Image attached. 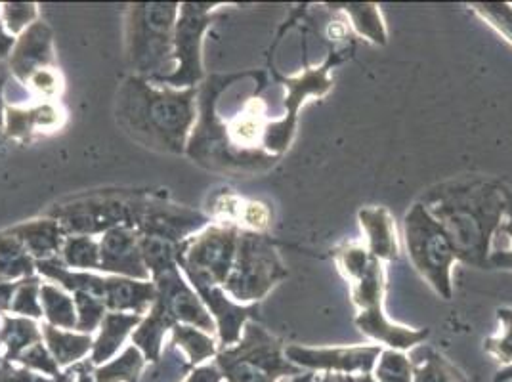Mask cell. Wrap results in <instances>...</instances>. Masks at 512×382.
Instances as JSON below:
<instances>
[{"mask_svg":"<svg viewBox=\"0 0 512 382\" xmlns=\"http://www.w3.org/2000/svg\"><path fill=\"white\" fill-rule=\"evenodd\" d=\"M65 264L77 270H100V243L90 235L67 237L64 245Z\"/></svg>","mask_w":512,"mask_h":382,"instance_id":"1f68e13d","label":"cell"},{"mask_svg":"<svg viewBox=\"0 0 512 382\" xmlns=\"http://www.w3.org/2000/svg\"><path fill=\"white\" fill-rule=\"evenodd\" d=\"M193 98V88L159 90L132 79L121 94L119 117L146 144L180 151L195 115Z\"/></svg>","mask_w":512,"mask_h":382,"instance_id":"3957f363","label":"cell"},{"mask_svg":"<svg viewBox=\"0 0 512 382\" xmlns=\"http://www.w3.org/2000/svg\"><path fill=\"white\" fill-rule=\"evenodd\" d=\"M199 293L201 300L209 306L211 314H214L216 323H218V333H220V342L222 348L234 346L241 339L245 321L256 314L258 306L256 304H239L234 298L226 297L224 287L220 285H211V283H199L193 285Z\"/></svg>","mask_w":512,"mask_h":382,"instance_id":"4fadbf2b","label":"cell"},{"mask_svg":"<svg viewBox=\"0 0 512 382\" xmlns=\"http://www.w3.org/2000/svg\"><path fill=\"white\" fill-rule=\"evenodd\" d=\"M157 287L153 283H140L134 279H104V304L115 312L144 314L146 308L155 304Z\"/></svg>","mask_w":512,"mask_h":382,"instance_id":"e0dca14e","label":"cell"},{"mask_svg":"<svg viewBox=\"0 0 512 382\" xmlns=\"http://www.w3.org/2000/svg\"><path fill=\"white\" fill-rule=\"evenodd\" d=\"M383 352V346H331L308 348L291 344L285 346V358L302 371L329 373V375H360L373 373L375 363Z\"/></svg>","mask_w":512,"mask_h":382,"instance_id":"9c48e42d","label":"cell"},{"mask_svg":"<svg viewBox=\"0 0 512 382\" xmlns=\"http://www.w3.org/2000/svg\"><path fill=\"white\" fill-rule=\"evenodd\" d=\"M316 382H331V375H329V373H323V375H320V377L316 379Z\"/></svg>","mask_w":512,"mask_h":382,"instance_id":"f6af8a7d","label":"cell"},{"mask_svg":"<svg viewBox=\"0 0 512 382\" xmlns=\"http://www.w3.org/2000/svg\"><path fill=\"white\" fill-rule=\"evenodd\" d=\"M178 8L174 4H146L132 10L130 56L140 73L157 71L171 52V31Z\"/></svg>","mask_w":512,"mask_h":382,"instance_id":"ba28073f","label":"cell"},{"mask_svg":"<svg viewBox=\"0 0 512 382\" xmlns=\"http://www.w3.org/2000/svg\"><path fill=\"white\" fill-rule=\"evenodd\" d=\"M182 14V20L176 25V46L182 69L167 79L172 86H190L199 79V37L207 23L203 10L197 6H184Z\"/></svg>","mask_w":512,"mask_h":382,"instance_id":"9a60e30c","label":"cell"},{"mask_svg":"<svg viewBox=\"0 0 512 382\" xmlns=\"http://www.w3.org/2000/svg\"><path fill=\"white\" fill-rule=\"evenodd\" d=\"M241 230L232 224H218L193 237L192 245L178 256L193 285H222L234 268Z\"/></svg>","mask_w":512,"mask_h":382,"instance_id":"52a82bcc","label":"cell"},{"mask_svg":"<svg viewBox=\"0 0 512 382\" xmlns=\"http://www.w3.org/2000/svg\"><path fill=\"white\" fill-rule=\"evenodd\" d=\"M222 381V373L220 369L216 367V363L213 365H201L197 367L193 373H190V377L184 382H220Z\"/></svg>","mask_w":512,"mask_h":382,"instance_id":"ab89813d","label":"cell"},{"mask_svg":"<svg viewBox=\"0 0 512 382\" xmlns=\"http://www.w3.org/2000/svg\"><path fill=\"white\" fill-rule=\"evenodd\" d=\"M172 325V319L165 312V308L161 306L159 300H155L153 308H151L150 318L144 321V325H140V329L132 335L134 346L144 354L146 361L161 360V348H163V337L165 331Z\"/></svg>","mask_w":512,"mask_h":382,"instance_id":"44dd1931","label":"cell"},{"mask_svg":"<svg viewBox=\"0 0 512 382\" xmlns=\"http://www.w3.org/2000/svg\"><path fill=\"white\" fill-rule=\"evenodd\" d=\"M358 222L365 235L367 253L381 260L390 262L400 256V237L396 230L394 216L384 207H369L358 213Z\"/></svg>","mask_w":512,"mask_h":382,"instance_id":"2e32d148","label":"cell"},{"mask_svg":"<svg viewBox=\"0 0 512 382\" xmlns=\"http://www.w3.org/2000/svg\"><path fill=\"white\" fill-rule=\"evenodd\" d=\"M100 270L138 279L150 277L140 253V241L127 226L109 230L100 241Z\"/></svg>","mask_w":512,"mask_h":382,"instance_id":"5bb4252c","label":"cell"},{"mask_svg":"<svg viewBox=\"0 0 512 382\" xmlns=\"http://www.w3.org/2000/svg\"><path fill=\"white\" fill-rule=\"evenodd\" d=\"M174 337L178 342V348L188 356V360L193 365H199L209 358L216 356V342L213 337L201 329L195 327H174Z\"/></svg>","mask_w":512,"mask_h":382,"instance_id":"4dcf8cb0","label":"cell"},{"mask_svg":"<svg viewBox=\"0 0 512 382\" xmlns=\"http://www.w3.org/2000/svg\"><path fill=\"white\" fill-rule=\"evenodd\" d=\"M341 10L358 35L371 43L386 44L388 33L377 4H342Z\"/></svg>","mask_w":512,"mask_h":382,"instance_id":"cb8c5ba5","label":"cell"},{"mask_svg":"<svg viewBox=\"0 0 512 382\" xmlns=\"http://www.w3.org/2000/svg\"><path fill=\"white\" fill-rule=\"evenodd\" d=\"M146 358L144 354L132 344L127 350L115 358L100 365L94 371V381L96 382H138L140 373L144 369Z\"/></svg>","mask_w":512,"mask_h":382,"instance_id":"d4e9b609","label":"cell"},{"mask_svg":"<svg viewBox=\"0 0 512 382\" xmlns=\"http://www.w3.org/2000/svg\"><path fill=\"white\" fill-rule=\"evenodd\" d=\"M75 308H77V329L90 333L98 323L106 318V304L100 298L88 293H75Z\"/></svg>","mask_w":512,"mask_h":382,"instance_id":"8d00e7d4","label":"cell"},{"mask_svg":"<svg viewBox=\"0 0 512 382\" xmlns=\"http://www.w3.org/2000/svg\"><path fill=\"white\" fill-rule=\"evenodd\" d=\"M402 239L411 266L427 281L432 291L444 300L453 297L451 270L457 262V255L446 230L428 213L423 203H415L406 214Z\"/></svg>","mask_w":512,"mask_h":382,"instance_id":"277c9868","label":"cell"},{"mask_svg":"<svg viewBox=\"0 0 512 382\" xmlns=\"http://www.w3.org/2000/svg\"><path fill=\"white\" fill-rule=\"evenodd\" d=\"M216 367L226 382H279L304 373L285 358V346L258 325H245L234 346L216 354Z\"/></svg>","mask_w":512,"mask_h":382,"instance_id":"5b68a950","label":"cell"},{"mask_svg":"<svg viewBox=\"0 0 512 382\" xmlns=\"http://www.w3.org/2000/svg\"><path fill=\"white\" fill-rule=\"evenodd\" d=\"M264 104L256 98L253 102H249L245 111L235 119L230 127V136L234 140L235 146H255L258 140H264V132H266V119H264Z\"/></svg>","mask_w":512,"mask_h":382,"instance_id":"484cf974","label":"cell"},{"mask_svg":"<svg viewBox=\"0 0 512 382\" xmlns=\"http://www.w3.org/2000/svg\"><path fill=\"white\" fill-rule=\"evenodd\" d=\"M138 207H132L121 201H88V203H73L67 207L56 209L58 226L67 234L92 235L96 232H109L119 228L117 224L127 222L136 213Z\"/></svg>","mask_w":512,"mask_h":382,"instance_id":"8fae6325","label":"cell"},{"mask_svg":"<svg viewBox=\"0 0 512 382\" xmlns=\"http://www.w3.org/2000/svg\"><path fill=\"white\" fill-rule=\"evenodd\" d=\"M46 29L43 25H33L27 35L23 37L22 43L18 46L16 58H14V71L22 75V79H29L39 71L37 65L44 64L48 58V35L44 37Z\"/></svg>","mask_w":512,"mask_h":382,"instance_id":"603a6c76","label":"cell"},{"mask_svg":"<svg viewBox=\"0 0 512 382\" xmlns=\"http://www.w3.org/2000/svg\"><path fill=\"white\" fill-rule=\"evenodd\" d=\"M331 382H335V381H333V375H331Z\"/></svg>","mask_w":512,"mask_h":382,"instance_id":"bcb514c9","label":"cell"},{"mask_svg":"<svg viewBox=\"0 0 512 382\" xmlns=\"http://www.w3.org/2000/svg\"><path fill=\"white\" fill-rule=\"evenodd\" d=\"M0 83H2V79H0Z\"/></svg>","mask_w":512,"mask_h":382,"instance_id":"7dc6e473","label":"cell"},{"mask_svg":"<svg viewBox=\"0 0 512 382\" xmlns=\"http://www.w3.org/2000/svg\"><path fill=\"white\" fill-rule=\"evenodd\" d=\"M31 272L33 264L22 241L12 232L0 235V276L22 277Z\"/></svg>","mask_w":512,"mask_h":382,"instance_id":"f1b7e54d","label":"cell"},{"mask_svg":"<svg viewBox=\"0 0 512 382\" xmlns=\"http://www.w3.org/2000/svg\"><path fill=\"white\" fill-rule=\"evenodd\" d=\"M337 56L327 58L323 64L318 67H310L304 73L297 75L295 79L287 81V90L289 96L285 98V107L289 111V115L285 119H281L278 123H270L264 132V148L270 153H281L283 149L289 146L295 127H297V113L300 106L306 102L308 96H325L331 88V79H329V71L333 69V65L337 64Z\"/></svg>","mask_w":512,"mask_h":382,"instance_id":"30bf717a","label":"cell"},{"mask_svg":"<svg viewBox=\"0 0 512 382\" xmlns=\"http://www.w3.org/2000/svg\"><path fill=\"white\" fill-rule=\"evenodd\" d=\"M499 331L484 342V350L503 367L512 365V308L497 310Z\"/></svg>","mask_w":512,"mask_h":382,"instance_id":"836d02e7","label":"cell"},{"mask_svg":"<svg viewBox=\"0 0 512 382\" xmlns=\"http://www.w3.org/2000/svg\"><path fill=\"white\" fill-rule=\"evenodd\" d=\"M41 306L46 318L54 327H62V329L77 327L75 300L67 297L58 287L41 285Z\"/></svg>","mask_w":512,"mask_h":382,"instance_id":"4316f807","label":"cell"},{"mask_svg":"<svg viewBox=\"0 0 512 382\" xmlns=\"http://www.w3.org/2000/svg\"><path fill=\"white\" fill-rule=\"evenodd\" d=\"M411 363L413 382H470L459 367L425 344L417 346Z\"/></svg>","mask_w":512,"mask_h":382,"instance_id":"ac0fdd59","label":"cell"},{"mask_svg":"<svg viewBox=\"0 0 512 382\" xmlns=\"http://www.w3.org/2000/svg\"><path fill=\"white\" fill-rule=\"evenodd\" d=\"M333 256L339 272L348 281L352 304L358 310L354 323L363 337L400 352L417 348L427 340L428 329H411L384 314L383 262L369 255L365 245L346 243Z\"/></svg>","mask_w":512,"mask_h":382,"instance_id":"7a4b0ae2","label":"cell"},{"mask_svg":"<svg viewBox=\"0 0 512 382\" xmlns=\"http://www.w3.org/2000/svg\"><path fill=\"white\" fill-rule=\"evenodd\" d=\"M335 382H377L373 373H360V375H333Z\"/></svg>","mask_w":512,"mask_h":382,"instance_id":"b9f144b4","label":"cell"},{"mask_svg":"<svg viewBox=\"0 0 512 382\" xmlns=\"http://www.w3.org/2000/svg\"><path fill=\"white\" fill-rule=\"evenodd\" d=\"M287 276L289 272L272 241L258 232L241 230L234 268L224 283V291L239 304L256 302Z\"/></svg>","mask_w":512,"mask_h":382,"instance_id":"8992f818","label":"cell"},{"mask_svg":"<svg viewBox=\"0 0 512 382\" xmlns=\"http://www.w3.org/2000/svg\"><path fill=\"white\" fill-rule=\"evenodd\" d=\"M491 268L512 272V190H509V207L505 218L491 241L490 270Z\"/></svg>","mask_w":512,"mask_h":382,"instance_id":"e575fe53","label":"cell"},{"mask_svg":"<svg viewBox=\"0 0 512 382\" xmlns=\"http://www.w3.org/2000/svg\"><path fill=\"white\" fill-rule=\"evenodd\" d=\"M77 382H96L94 381V377H90L88 373H85V371H79L77 373Z\"/></svg>","mask_w":512,"mask_h":382,"instance_id":"ee69618b","label":"cell"},{"mask_svg":"<svg viewBox=\"0 0 512 382\" xmlns=\"http://www.w3.org/2000/svg\"><path fill=\"white\" fill-rule=\"evenodd\" d=\"M472 10L495 29L507 43L512 44V4L509 2H478Z\"/></svg>","mask_w":512,"mask_h":382,"instance_id":"d590c367","label":"cell"},{"mask_svg":"<svg viewBox=\"0 0 512 382\" xmlns=\"http://www.w3.org/2000/svg\"><path fill=\"white\" fill-rule=\"evenodd\" d=\"M140 253H142L148 272H151L155 279L176 268V264H174V258H176L174 241L163 239V237H155V235H144L140 239Z\"/></svg>","mask_w":512,"mask_h":382,"instance_id":"83f0119b","label":"cell"},{"mask_svg":"<svg viewBox=\"0 0 512 382\" xmlns=\"http://www.w3.org/2000/svg\"><path fill=\"white\" fill-rule=\"evenodd\" d=\"M43 329L48 352L52 354L58 367H65V365H71V363L85 358L86 354L90 352V348L94 346L90 337H86V335H73L71 331L58 329L54 325H44Z\"/></svg>","mask_w":512,"mask_h":382,"instance_id":"7402d4cb","label":"cell"},{"mask_svg":"<svg viewBox=\"0 0 512 382\" xmlns=\"http://www.w3.org/2000/svg\"><path fill=\"white\" fill-rule=\"evenodd\" d=\"M419 203L446 230L457 262L490 270L491 241L509 207L505 186L478 176L461 178L430 188Z\"/></svg>","mask_w":512,"mask_h":382,"instance_id":"6da1fadb","label":"cell"},{"mask_svg":"<svg viewBox=\"0 0 512 382\" xmlns=\"http://www.w3.org/2000/svg\"><path fill=\"white\" fill-rule=\"evenodd\" d=\"M37 325L27 319H8L0 331V342L8 348V358L18 360L27 348L41 342Z\"/></svg>","mask_w":512,"mask_h":382,"instance_id":"f546056e","label":"cell"},{"mask_svg":"<svg viewBox=\"0 0 512 382\" xmlns=\"http://www.w3.org/2000/svg\"><path fill=\"white\" fill-rule=\"evenodd\" d=\"M318 379V375L316 373H312V371H304V373H300L297 377H291L289 382H316Z\"/></svg>","mask_w":512,"mask_h":382,"instance_id":"7bdbcfd3","label":"cell"},{"mask_svg":"<svg viewBox=\"0 0 512 382\" xmlns=\"http://www.w3.org/2000/svg\"><path fill=\"white\" fill-rule=\"evenodd\" d=\"M140 321V316L136 314H117L111 312L106 314L102 321V333L100 339L94 342L92 346V363L94 365H104L115 356L119 346L127 339L130 329Z\"/></svg>","mask_w":512,"mask_h":382,"instance_id":"d6986e66","label":"cell"},{"mask_svg":"<svg viewBox=\"0 0 512 382\" xmlns=\"http://www.w3.org/2000/svg\"><path fill=\"white\" fill-rule=\"evenodd\" d=\"M157 300L169 314V318L190 323V327L213 333L214 321L211 312L205 308V302L195 295L192 287L184 283L178 270H169L157 277Z\"/></svg>","mask_w":512,"mask_h":382,"instance_id":"7c38bea8","label":"cell"},{"mask_svg":"<svg viewBox=\"0 0 512 382\" xmlns=\"http://www.w3.org/2000/svg\"><path fill=\"white\" fill-rule=\"evenodd\" d=\"M6 14H8L10 27H12L14 31H18L22 25L27 23L29 14H33V6H8Z\"/></svg>","mask_w":512,"mask_h":382,"instance_id":"60d3db41","label":"cell"},{"mask_svg":"<svg viewBox=\"0 0 512 382\" xmlns=\"http://www.w3.org/2000/svg\"><path fill=\"white\" fill-rule=\"evenodd\" d=\"M39 297H41V287L37 285V281H29V285L25 283L20 287L18 295L12 300L10 310H14L16 314H22V316L39 318L43 314V306L39 302Z\"/></svg>","mask_w":512,"mask_h":382,"instance_id":"f35d334b","label":"cell"},{"mask_svg":"<svg viewBox=\"0 0 512 382\" xmlns=\"http://www.w3.org/2000/svg\"><path fill=\"white\" fill-rule=\"evenodd\" d=\"M25 247L29 255L48 260V256H54L60 251L62 245V230L56 220H43V222H31L12 230Z\"/></svg>","mask_w":512,"mask_h":382,"instance_id":"ffe728a7","label":"cell"},{"mask_svg":"<svg viewBox=\"0 0 512 382\" xmlns=\"http://www.w3.org/2000/svg\"><path fill=\"white\" fill-rule=\"evenodd\" d=\"M18 361L23 363L25 367L41 371V373L48 375V377H54V379L60 377V367H58L56 360L52 358V354L44 348L43 342H37L31 348H27L22 356L18 358Z\"/></svg>","mask_w":512,"mask_h":382,"instance_id":"74e56055","label":"cell"},{"mask_svg":"<svg viewBox=\"0 0 512 382\" xmlns=\"http://www.w3.org/2000/svg\"><path fill=\"white\" fill-rule=\"evenodd\" d=\"M373 377L377 382H413V363L406 352L386 348L375 363Z\"/></svg>","mask_w":512,"mask_h":382,"instance_id":"d6a6232c","label":"cell"}]
</instances>
